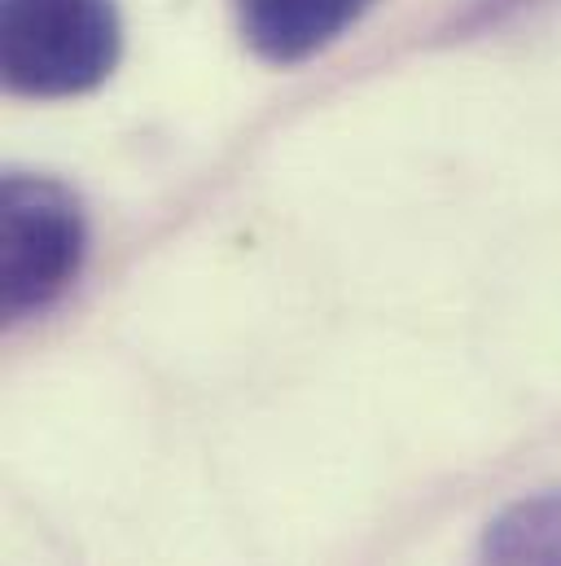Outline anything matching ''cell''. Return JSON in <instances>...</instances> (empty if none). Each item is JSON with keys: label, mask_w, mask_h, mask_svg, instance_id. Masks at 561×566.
<instances>
[{"label": "cell", "mask_w": 561, "mask_h": 566, "mask_svg": "<svg viewBox=\"0 0 561 566\" xmlns=\"http://www.w3.org/2000/svg\"><path fill=\"white\" fill-rule=\"evenodd\" d=\"M478 566H561V488L496 514L483 532Z\"/></svg>", "instance_id": "4"}, {"label": "cell", "mask_w": 561, "mask_h": 566, "mask_svg": "<svg viewBox=\"0 0 561 566\" xmlns=\"http://www.w3.org/2000/svg\"><path fill=\"white\" fill-rule=\"evenodd\" d=\"M124 53L115 0H0V66L18 97H80L102 88Z\"/></svg>", "instance_id": "1"}, {"label": "cell", "mask_w": 561, "mask_h": 566, "mask_svg": "<svg viewBox=\"0 0 561 566\" xmlns=\"http://www.w3.org/2000/svg\"><path fill=\"white\" fill-rule=\"evenodd\" d=\"M0 298L4 316L22 321L53 307L84 269L88 224L80 198L31 171H9L0 189Z\"/></svg>", "instance_id": "2"}, {"label": "cell", "mask_w": 561, "mask_h": 566, "mask_svg": "<svg viewBox=\"0 0 561 566\" xmlns=\"http://www.w3.org/2000/svg\"><path fill=\"white\" fill-rule=\"evenodd\" d=\"M246 44L277 66L307 62L356 27L378 0H233Z\"/></svg>", "instance_id": "3"}]
</instances>
